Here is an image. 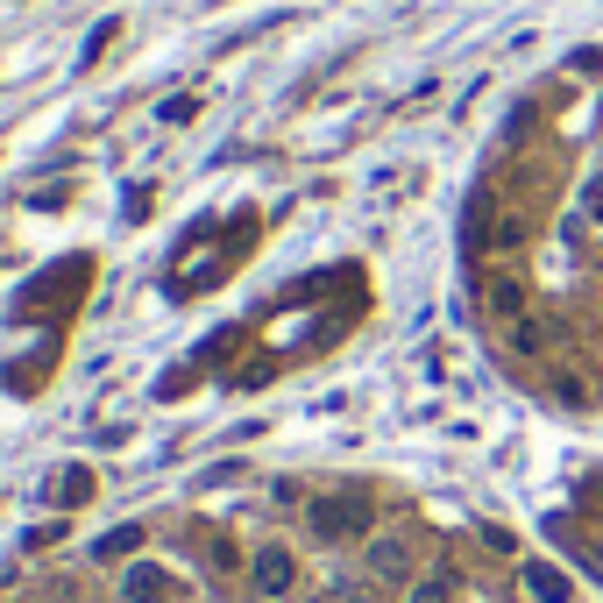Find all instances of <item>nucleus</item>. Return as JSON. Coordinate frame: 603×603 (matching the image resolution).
<instances>
[{"instance_id": "nucleus-1", "label": "nucleus", "mask_w": 603, "mask_h": 603, "mask_svg": "<svg viewBox=\"0 0 603 603\" xmlns=\"http://www.w3.org/2000/svg\"><path fill=\"white\" fill-rule=\"evenodd\" d=\"M256 589H263V596H284V589H291V554H284V547L256 554Z\"/></svg>"}, {"instance_id": "nucleus-2", "label": "nucleus", "mask_w": 603, "mask_h": 603, "mask_svg": "<svg viewBox=\"0 0 603 603\" xmlns=\"http://www.w3.org/2000/svg\"><path fill=\"white\" fill-rule=\"evenodd\" d=\"M355 518H362L355 504H313V533L320 540H341V533H355Z\"/></svg>"}, {"instance_id": "nucleus-3", "label": "nucleus", "mask_w": 603, "mask_h": 603, "mask_svg": "<svg viewBox=\"0 0 603 603\" xmlns=\"http://www.w3.org/2000/svg\"><path fill=\"white\" fill-rule=\"evenodd\" d=\"M525 582H533V596H540V603H568V575H561V568H547V561L525 568Z\"/></svg>"}, {"instance_id": "nucleus-4", "label": "nucleus", "mask_w": 603, "mask_h": 603, "mask_svg": "<svg viewBox=\"0 0 603 603\" xmlns=\"http://www.w3.org/2000/svg\"><path fill=\"white\" fill-rule=\"evenodd\" d=\"M128 603H164V575L157 568H135L128 575Z\"/></svg>"}, {"instance_id": "nucleus-5", "label": "nucleus", "mask_w": 603, "mask_h": 603, "mask_svg": "<svg viewBox=\"0 0 603 603\" xmlns=\"http://www.w3.org/2000/svg\"><path fill=\"white\" fill-rule=\"evenodd\" d=\"M369 568H376V575H405V547H398V540H376V547H369Z\"/></svg>"}, {"instance_id": "nucleus-6", "label": "nucleus", "mask_w": 603, "mask_h": 603, "mask_svg": "<svg viewBox=\"0 0 603 603\" xmlns=\"http://www.w3.org/2000/svg\"><path fill=\"white\" fill-rule=\"evenodd\" d=\"M412 603H447V582H419V589H412Z\"/></svg>"}, {"instance_id": "nucleus-7", "label": "nucleus", "mask_w": 603, "mask_h": 603, "mask_svg": "<svg viewBox=\"0 0 603 603\" xmlns=\"http://www.w3.org/2000/svg\"><path fill=\"white\" fill-rule=\"evenodd\" d=\"M341 603H376V596H362V589H355V596H341Z\"/></svg>"}]
</instances>
